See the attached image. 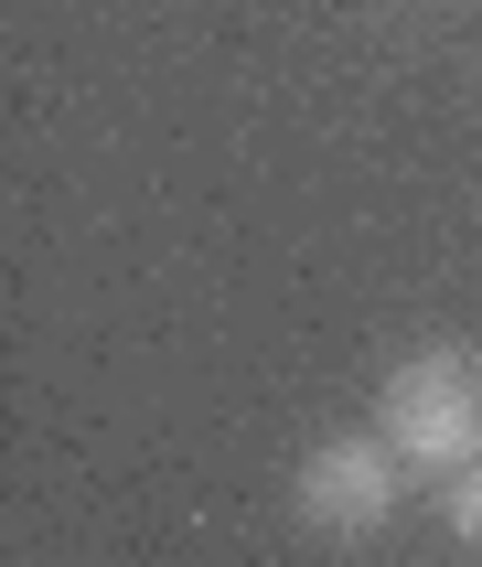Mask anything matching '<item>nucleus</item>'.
I'll list each match as a JSON object with an SVG mask.
<instances>
[{
  "label": "nucleus",
  "instance_id": "obj_1",
  "mask_svg": "<svg viewBox=\"0 0 482 567\" xmlns=\"http://www.w3.org/2000/svg\"><path fill=\"white\" fill-rule=\"evenodd\" d=\"M376 429L397 440V461L429 472V482L472 472V461H482V353L472 343L408 353V364L386 375V396H376Z\"/></svg>",
  "mask_w": 482,
  "mask_h": 567
},
{
  "label": "nucleus",
  "instance_id": "obj_2",
  "mask_svg": "<svg viewBox=\"0 0 482 567\" xmlns=\"http://www.w3.org/2000/svg\"><path fill=\"white\" fill-rule=\"evenodd\" d=\"M397 482H408V461H397V440L386 429H343V440H321L311 461H300V525L311 536H376L386 514H397Z\"/></svg>",
  "mask_w": 482,
  "mask_h": 567
},
{
  "label": "nucleus",
  "instance_id": "obj_3",
  "mask_svg": "<svg viewBox=\"0 0 482 567\" xmlns=\"http://www.w3.org/2000/svg\"><path fill=\"white\" fill-rule=\"evenodd\" d=\"M440 514H450V536H461V546H482V461L440 482Z\"/></svg>",
  "mask_w": 482,
  "mask_h": 567
}]
</instances>
